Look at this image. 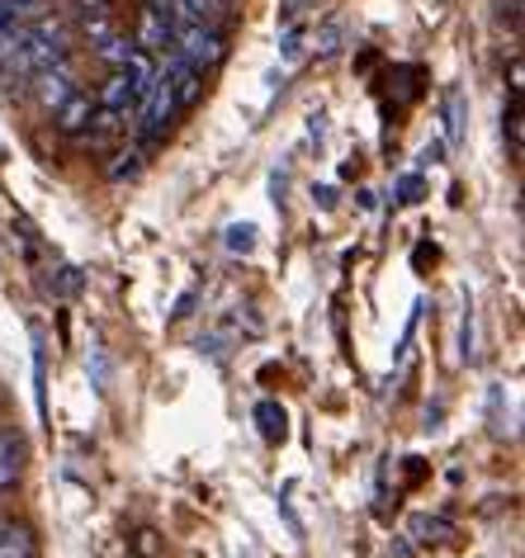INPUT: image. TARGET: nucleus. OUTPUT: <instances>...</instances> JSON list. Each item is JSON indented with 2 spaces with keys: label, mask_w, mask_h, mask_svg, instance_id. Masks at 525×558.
<instances>
[{
  "label": "nucleus",
  "mask_w": 525,
  "mask_h": 558,
  "mask_svg": "<svg viewBox=\"0 0 525 558\" xmlns=\"http://www.w3.org/2000/svg\"><path fill=\"white\" fill-rule=\"evenodd\" d=\"M464 133H468V100H464L460 86H450L445 90V143H450V151L464 147Z\"/></svg>",
  "instance_id": "6e6552de"
},
{
  "label": "nucleus",
  "mask_w": 525,
  "mask_h": 558,
  "mask_svg": "<svg viewBox=\"0 0 525 558\" xmlns=\"http://www.w3.org/2000/svg\"><path fill=\"white\" fill-rule=\"evenodd\" d=\"M95 109H105V114H114V119H129L133 109H137V86H133V76L123 72V66H119V72H109Z\"/></svg>",
  "instance_id": "39448f33"
},
{
  "label": "nucleus",
  "mask_w": 525,
  "mask_h": 558,
  "mask_svg": "<svg viewBox=\"0 0 525 558\" xmlns=\"http://www.w3.org/2000/svg\"><path fill=\"white\" fill-rule=\"evenodd\" d=\"M24 469V440L15 430H0V487H10Z\"/></svg>",
  "instance_id": "9d476101"
},
{
  "label": "nucleus",
  "mask_w": 525,
  "mask_h": 558,
  "mask_svg": "<svg viewBox=\"0 0 525 558\" xmlns=\"http://www.w3.org/2000/svg\"><path fill=\"white\" fill-rule=\"evenodd\" d=\"M81 24H86V38H90V48H95V52H100L105 44H114V38L123 34L114 15H81Z\"/></svg>",
  "instance_id": "4468645a"
},
{
  "label": "nucleus",
  "mask_w": 525,
  "mask_h": 558,
  "mask_svg": "<svg viewBox=\"0 0 525 558\" xmlns=\"http://www.w3.org/2000/svg\"><path fill=\"white\" fill-rule=\"evenodd\" d=\"M29 81H34V95H38V105H44L48 114H52V109H58V105L66 100V95L76 90V81H72V66H44V72H34Z\"/></svg>",
  "instance_id": "423d86ee"
},
{
  "label": "nucleus",
  "mask_w": 525,
  "mask_h": 558,
  "mask_svg": "<svg viewBox=\"0 0 525 558\" xmlns=\"http://www.w3.org/2000/svg\"><path fill=\"white\" fill-rule=\"evenodd\" d=\"M502 133H506V147H511V157H521V147H525V109H521V95H511V100H506Z\"/></svg>",
  "instance_id": "ddd939ff"
},
{
  "label": "nucleus",
  "mask_w": 525,
  "mask_h": 558,
  "mask_svg": "<svg viewBox=\"0 0 525 558\" xmlns=\"http://www.w3.org/2000/svg\"><path fill=\"white\" fill-rule=\"evenodd\" d=\"M81 284H86V279H81V270H76V265H62V270L58 275H52V294H58V299H72V294H81Z\"/></svg>",
  "instance_id": "f3484780"
},
{
  "label": "nucleus",
  "mask_w": 525,
  "mask_h": 558,
  "mask_svg": "<svg viewBox=\"0 0 525 558\" xmlns=\"http://www.w3.org/2000/svg\"><path fill=\"white\" fill-rule=\"evenodd\" d=\"M256 426H260V436H266L270 445H280V440L289 436V416H284V408H280L274 398L256 402Z\"/></svg>",
  "instance_id": "9b49d317"
},
{
  "label": "nucleus",
  "mask_w": 525,
  "mask_h": 558,
  "mask_svg": "<svg viewBox=\"0 0 525 558\" xmlns=\"http://www.w3.org/2000/svg\"><path fill=\"white\" fill-rule=\"evenodd\" d=\"M66 29L52 15H38V20H24V62H29V76L44 72V66H66Z\"/></svg>",
  "instance_id": "f257e3e1"
},
{
  "label": "nucleus",
  "mask_w": 525,
  "mask_h": 558,
  "mask_svg": "<svg viewBox=\"0 0 525 558\" xmlns=\"http://www.w3.org/2000/svg\"><path fill=\"white\" fill-rule=\"evenodd\" d=\"M228 251L252 256V251H256V222H232V228H228Z\"/></svg>",
  "instance_id": "dca6fc26"
},
{
  "label": "nucleus",
  "mask_w": 525,
  "mask_h": 558,
  "mask_svg": "<svg viewBox=\"0 0 525 558\" xmlns=\"http://www.w3.org/2000/svg\"><path fill=\"white\" fill-rule=\"evenodd\" d=\"M407 535L417 544H445V539H454V521L422 511V515H412V521H407Z\"/></svg>",
  "instance_id": "1a4fd4ad"
},
{
  "label": "nucleus",
  "mask_w": 525,
  "mask_h": 558,
  "mask_svg": "<svg viewBox=\"0 0 525 558\" xmlns=\"http://www.w3.org/2000/svg\"><path fill=\"white\" fill-rule=\"evenodd\" d=\"M303 58V29H289L284 34V62H298Z\"/></svg>",
  "instance_id": "412c9836"
},
{
  "label": "nucleus",
  "mask_w": 525,
  "mask_h": 558,
  "mask_svg": "<svg viewBox=\"0 0 525 558\" xmlns=\"http://www.w3.org/2000/svg\"><path fill=\"white\" fill-rule=\"evenodd\" d=\"M81 15H114V0H76Z\"/></svg>",
  "instance_id": "4be33fe9"
},
{
  "label": "nucleus",
  "mask_w": 525,
  "mask_h": 558,
  "mask_svg": "<svg viewBox=\"0 0 525 558\" xmlns=\"http://www.w3.org/2000/svg\"><path fill=\"white\" fill-rule=\"evenodd\" d=\"M137 558H161L157 530H137Z\"/></svg>",
  "instance_id": "aec40b11"
},
{
  "label": "nucleus",
  "mask_w": 525,
  "mask_h": 558,
  "mask_svg": "<svg viewBox=\"0 0 525 558\" xmlns=\"http://www.w3.org/2000/svg\"><path fill=\"white\" fill-rule=\"evenodd\" d=\"M0 558H34V535L29 530L10 521V530L0 535Z\"/></svg>",
  "instance_id": "2eb2a0df"
},
{
  "label": "nucleus",
  "mask_w": 525,
  "mask_h": 558,
  "mask_svg": "<svg viewBox=\"0 0 525 558\" xmlns=\"http://www.w3.org/2000/svg\"><path fill=\"white\" fill-rule=\"evenodd\" d=\"M171 29H175V20L166 15L161 5H143V10H137L133 44L143 48V52H166V48H171Z\"/></svg>",
  "instance_id": "20e7f679"
},
{
  "label": "nucleus",
  "mask_w": 525,
  "mask_h": 558,
  "mask_svg": "<svg viewBox=\"0 0 525 558\" xmlns=\"http://www.w3.org/2000/svg\"><path fill=\"white\" fill-rule=\"evenodd\" d=\"M137 129H143L147 137H161L166 123L175 119V90H171V76H166V66L157 76H151V86L143 90V100H137Z\"/></svg>",
  "instance_id": "7ed1b4c3"
},
{
  "label": "nucleus",
  "mask_w": 525,
  "mask_h": 558,
  "mask_svg": "<svg viewBox=\"0 0 525 558\" xmlns=\"http://www.w3.org/2000/svg\"><path fill=\"white\" fill-rule=\"evenodd\" d=\"M29 337H34V402H38V416L48 422V393H44V384H48V365H44V327H29Z\"/></svg>",
  "instance_id": "f8f14e48"
},
{
  "label": "nucleus",
  "mask_w": 525,
  "mask_h": 558,
  "mask_svg": "<svg viewBox=\"0 0 525 558\" xmlns=\"http://www.w3.org/2000/svg\"><path fill=\"white\" fill-rule=\"evenodd\" d=\"M478 345H474V308H464V360H474Z\"/></svg>",
  "instance_id": "5701e85b"
},
{
  "label": "nucleus",
  "mask_w": 525,
  "mask_h": 558,
  "mask_svg": "<svg viewBox=\"0 0 525 558\" xmlns=\"http://www.w3.org/2000/svg\"><path fill=\"white\" fill-rule=\"evenodd\" d=\"M417 194H422V171H412L393 185V204H417Z\"/></svg>",
  "instance_id": "a211bd4d"
},
{
  "label": "nucleus",
  "mask_w": 525,
  "mask_h": 558,
  "mask_svg": "<svg viewBox=\"0 0 525 558\" xmlns=\"http://www.w3.org/2000/svg\"><path fill=\"white\" fill-rule=\"evenodd\" d=\"M337 44H341V29H337V24H327V29L317 34V58H331V52H337Z\"/></svg>",
  "instance_id": "6ab92c4d"
},
{
  "label": "nucleus",
  "mask_w": 525,
  "mask_h": 558,
  "mask_svg": "<svg viewBox=\"0 0 525 558\" xmlns=\"http://www.w3.org/2000/svg\"><path fill=\"white\" fill-rule=\"evenodd\" d=\"M171 48H175V58L190 62V66H199V72H209V66L223 62V34L213 29V24H181L175 20V29H171Z\"/></svg>",
  "instance_id": "f03ea898"
},
{
  "label": "nucleus",
  "mask_w": 525,
  "mask_h": 558,
  "mask_svg": "<svg viewBox=\"0 0 525 558\" xmlns=\"http://www.w3.org/2000/svg\"><path fill=\"white\" fill-rule=\"evenodd\" d=\"M52 119H58V129H62L66 137H81V133L90 129V119H95V100H90L86 90H72L58 109H52Z\"/></svg>",
  "instance_id": "0eeeda50"
}]
</instances>
